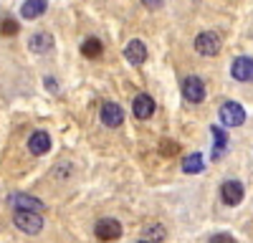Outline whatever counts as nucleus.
<instances>
[{"mask_svg": "<svg viewBox=\"0 0 253 243\" xmlns=\"http://www.w3.org/2000/svg\"><path fill=\"white\" fill-rule=\"evenodd\" d=\"M99 119H101V124L104 127H122V122H124V109L119 104H114V101H104L101 104V112H99Z\"/></svg>", "mask_w": 253, "mask_h": 243, "instance_id": "obj_8", "label": "nucleus"}, {"mask_svg": "<svg viewBox=\"0 0 253 243\" xmlns=\"http://www.w3.org/2000/svg\"><path fill=\"white\" fill-rule=\"evenodd\" d=\"M101 51H104V46H101V40L99 38H86V40H84V43H81V53L84 56H86V58H99L101 56Z\"/></svg>", "mask_w": 253, "mask_h": 243, "instance_id": "obj_18", "label": "nucleus"}, {"mask_svg": "<svg viewBox=\"0 0 253 243\" xmlns=\"http://www.w3.org/2000/svg\"><path fill=\"white\" fill-rule=\"evenodd\" d=\"M208 243H238L230 233H215V236H210L208 238Z\"/></svg>", "mask_w": 253, "mask_h": 243, "instance_id": "obj_21", "label": "nucleus"}, {"mask_svg": "<svg viewBox=\"0 0 253 243\" xmlns=\"http://www.w3.org/2000/svg\"><path fill=\"white\" fill-rule=\"evenodd\" d=\"M223 48V38L215 33V31H203L198 38H195V51L200 56H208V58H213L218 56Z\"/></svg>", "mask_w": 253, "mask_h": 243, "instance_id": "obj_1", "label": "nucleus"}, {"mask_svg": "<svg viewBox=\"0 0 253 243\" xmlns=\"http://www.w3.org/2000/svg\"><path fill=\"white\" fill-rule=\"evenodd\" d=\"M13 226L20 233L36 236V233H41V228H43V218H41V213H23V210H18V213H13Z\"/></svg>", "mask_w": 253, "mask_h": 243, "instance_id": "obj_2", "label": "nucleus"}, {"mask_svg": "<svg viewBox=\"0 0 253 243\" xmlns=\"http://www.w3.org/2000/svg\"><path fill=\"white\" fill-rule=\"evenodd\" d=\"M43 84H46V86H48L51 91H56V81H53L51 76H48V79H43Z\"/></svg>", "mask_w": 253, "mask_h": 243, "instance_id": "obj_22", "label": "nucleus"}, {"mask_svg": "<svg viewBox=\"0 0 253 243\" xmlns=\"http://www.w3.org/2000/svg\"><path fill=\"white\" fill-rule=\"evenodd\" d=\"M230 76L241 84H248L253 81V58L251 56H238L233 58V64H230Z\"/></svg>", "mask_w": 253, "mask_h": 243, "instance_id": "obj_9", "label": "nucleus"}, {"mask_svg": "<svg viewBox=\"0 0 253 243\" xmlns=\"http://www.w3.org/2000/svg\"><path fill=\"white\" fill-rule=\"evenodd\" d=\"M124 58L129 61L132 66H142L144 61H147V46L142 43L139 38H134V40H129V43L124 46Z\"/></svg>", "mask_w": 253, "mask_h": 243, "instance_id": "obj_11", "label": "nucleus"}, {"mask_svg": "<svg viewBox=\"0 0 253 243\" xmlns=\"http://www.w3.org/2000/svg\"><path fill=\"white\" fill-rule=\"evenodd\" d=\"M155 109H157V104H155V99H152L150 94H137L134 101H132V112H134V117L142 119V122L150 119V117L155 114Z\"/></svg>", "mask_w": 253, "mask_h": 243, "instance_id": "obj_10", "label": "nucleus"}, {"mask_svg": "<svg viewBox=\"0 0 253 243\" xmlns=\"http://www.w3.org/2000/svg\"><path fill=\"white\" fill-rule=\"evenodd\" d=\"M46 8H48L46 0H26V3L20 5V15H23L26 20H33V18H38V15H43Z\"/></svg>", "mask_w": 253, "mask_h": 243, "instance_id": "obj_15", "label": "nucleus"}, {"mask_svg": "<svg viewBox=\"0 0 253 243\" xmlns=\"http://www.w3.org/2000/svg\"><path fill=\"white\" fill-rule=\"evenodd\" d=\"M142 236H144V238H142L144 243H160V241H165L167 231L160 226V223H150V226H144Z\"/></svg>", "mask_w": 253, "mask_h": 243, "instance_id": "obj_17", "label": "nucleus"}, {"mask_svg": "<svg viewBox=\"0 0 253 243\" xmlns=\"http://www.w3.org/2000/svg\"><path fill=\"white\" fill-rule=\"evenodd\" d=\"M94 233L99 241H107V243L117 241V238H122V223L117 218H101V220H96Z\"/></svg>", "mask_w": 253, "mask_h": 243, "instance_id": "obj_5", "label": "nucleus"}, {"mask_svg": "<svg viewBox=\"0 0 253 243\" xmlns=\"http://www.w3.org/2000/svg\"><path fill=\"white\" fill-rule=\"evenodd\" d=\"M137 243H144V241H137Z\"/></svg>", "mask_w": 253, "mask_h": 243, "instance_id": "obj_23", "label": "nucleus"}, {"mask_svg": "<svg viewBox=\"0 0 253 243\" xmlns=\"http://www.w3.org/2000/svg\"><path fill=\"white\" fill-rule=\"evenodd\" d=\"M218 117L223 122V127H241L246 122V109L238 104V101H223Z\"/></svg>", "mask_w": 253, "mask_h": 243, "instance_id": "obj_3", "label": "nucleus"}, {"mask_svg": "<svg viewBox=\"0 0 253 243\" xmlns=\"http://www.w3.org/2000/svg\"><path fill=\"white\" fill-rule=\"evenodd\" d=\"M28 46L33 53H51L53 51V36L46 33V31H41V33H33L28 38Z\"/></svg>", "mask_w": 253, "mask_h": 243, "instance_id": "obj_14", "label": "nucleus"}, {"mask_svg": "<svg viewBox=\"0 0 253 243\" xmlns=\"http://www.w3.org/2000/svg\"><path fill=\"white\" fill-rule=\"evenodd\" d=\"M8 202H10V208H15V213H18V210H23V213H41V210L46 208L38 198L26 195V193H13V195L8 198Z\"/></svg>", "mask_w": 253, "mask_h": 243, "instance_id": "obj_6", "label": "nucleus"}, {"mask_svg": "<svg viewBox=\"0 0 253 243\" xmlns=\"http://www.w3.org/2000/svg\"><path fill=\"white\" fill-rule=\"evenodd\" d=\"M48 150H51V137H48L43 129H38V132H33V134L28 137V152H31V155L41 157V155H46Z\"/></svg>", "mask_w": 253, "mask_h": 243, "instance_id": "obj_12", "label": "nucleus"}, {"mask_svg": "<svg viewBox=\"0 0 253 243\" xmlns=\"http://www.w3.org/2000/svg\"><path fill=\"white\" fill-rule=\"evenodd\" d=\"M203 167H205V160H203L200 152H190L182 160V172L185 175H198V172H203Z\"/></svg>", "mask_w": 253, "mask_h": 243, "instance_id": "obj_16", "label": "nucleus"}, {"mask_svg": "<svg viewBox=\"0 0 253 243\" xmlns=\"http://www.w3.org/2000/svg\"><path fill=\"white\" fill-rule=\"evenodd\" d=\"M160 152L167 155V157H172V155L177 152V142H175V139H165L162 145H160Z\"/></svg>", "mask_w": 253, "mask_h": 243, "instance_id": "obj_20", "label": "nucleus"}, {"mask_svg": "<svg viewBox=\"0 0 253 243\" xmlns=\"http://www.w3.org/2000/svg\"><path fill=\"white\" fill-rule=\"evenodd\" d=\"M182 96L190 101V104H200L205 99V81L200 76H187L182 81Z\"/></svg>", "mask_w": 253, "mask_h": 243, "instance_id": "obj_7", "label": "nucleus"}, {"mask_svg": "<svg viewBox=\"0 0 253 243\" xmlns=\"http://www.w3.org/2000/svg\"><path fill=\"white\" fill-rule=\"evenodd\" d=\"M243 198H246V188H243L241 180H225L223 185H220V200L225 202L228 208L241 205Z\"/></svg>", "mask_w": 253, "mask_h": 243, "instance_id": "obj_4", "label": "nucleus"}, {"mask_svg": "<svg viewBox=\"0 0 253 243\" xmlns=\"http://www.w3.org/2000/svg\"><path fill=\"white\" fill-rule=\"evenodd\" d=\"M0 33H3V36H15L18 33V23L13 18H5L3 23H0Z\"/></svg>", "mask_w": 253, "mask_h": 243, "instance_id": "obj_19", "label": "nucleus"}, {"mask_svg": "<svg viewBox=\"0 0 253 243\" xmlns=\"http://www.w3.org/2000/svg\"><path fill=\"white\" fill-rule=\"evenodd\" d=\"M210 134H213V152H210V160H220L223 152L228 150V132L218 124L210 127Z\"/></svg>", "mask_w": 253, "mask_h": 243, "instance_id": "obj_13", "label": "nucleus"}]
</instances>
